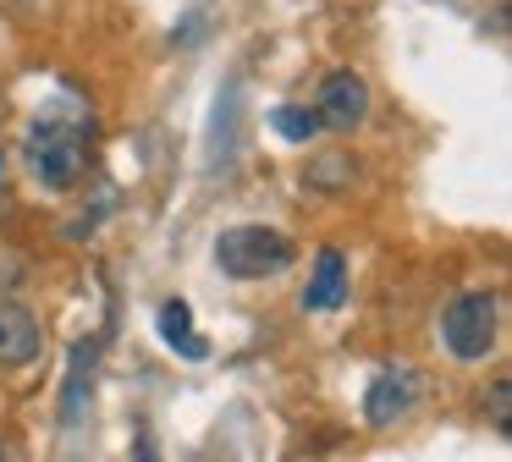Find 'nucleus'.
<instances>
[{
  "label": "nucleus",
  "instance_id": "12",
  "mask_svg": "<svg viewBox=\"0 0 512 462\" xmlns=\"http://www.w3.org/2000/svg\"><path fill=\"white\" fill-rule=\"evenodd\" d=\"M12 193V149H6V138H0V198Z\"/></svg>",
  "mask_w": 512,
  "mask_h": 462
},
{
  "label": "nucleus",
  "instance_id": "6",
  "mask_svg": "<svg viewBox=\"0 0 512 462\" xmlns=\"http://www.w3.org/2000/svg\"><path fill=\"white\" fill-rule=\"evenodd\" d=\"M342 303H347V259H342V248H320L314 253V275L303 286V308L309 314H331Z\"/></svg>",
  "mask_w": 512,
  "mask_h": 462
},
{
  "label": "nucleus",
  "instance_id": "9",
  "mask_svg": "<svg viewBox=\"0 0 512 462\" xmlns=\"http://www.w3.org/2000/svg\"><path fill=\"white\" fill-rule=\"evenodd\" d=\"M353 171H358V165L347 160V154H320V160L303 171V182H309L314 193H342V187L353 182Z\"/></svg>",
  "mask_w": 512,
  "mask_h": 462
},
{
  "label": "nucleus",
  "instance_id": "1",
  "mask_svg": "<svg viewBox=\"0 0 512 462\" xmlns=\"http://www.w3.org/2000/svg\"><path fill=\"white\" fill-rule=\"evenodd\" d=\"M28 171L45 193H72L89 176V127L72 116H39L28 127Z\"/></svg>",
  "mask_w": 512,
  "mask_h": 462
},
{
  "label": "nucleus",
  "instance_id": "5",
  "mask_svg": "<svg viewBox=\"0 0 512 462\" xmlns=\"http://www.w3.org/2000/svg\"><path fill=\"white\" fill-rule=\"evenodd\" d=\"M320 127H336V132H353L358 121L369 116V83L358 72H331L320 83V105H314Z\"/></svg>",
  "mask_w": 512,
  "mask_h": 462
},
{
  "label": "nucleus",
  "instance_id": "4",
  "mask_svg": "<svg viewBox=\"0 0 512 462\" xmlns=\"http://www.w3.org/2000/svg\"><path fill=\"white\" fill-rule=\"evenodd\" d=\"M419 396H424L419 369H408V363H391V369H380L375 380H369V391H364V418H369L375 429H391L397 418H408L413 407H419Z\"/></svg>",
  "mask_w": 512,
  "mask_h": 462
},
{
  "label": "nucleus",
  "instance_id": "7",
  "mask_svg": "<svg viewBox=\"0 0 512 462\" xmlns=\"http://www.w3.org/2000/svg\"><path fill=\"white\" fill-rule=\"evenodd\" d=\"M39 358V319L23 303H0V369H23Z\"/></svg>",
  "mask_w": 512,
  "mask_h": 462
},
{
  "label": "nucleus",
  "instance_id": "11",
  "mask_svg": "<svg viewBox=\"0 0 512 462\" xmlns=\"http://www.w3.org/2000/svg\"><path fill=\"white\" fill-rule=\"evenodd\" d=\"M485 407H490V429H496V435H512V385L507 380L490 385Z\"/></svg>",
  "mask_w": 512,
  "mask_h": 462
},
{
  "label": "nucleus",
  "instance_id": "8",
  "mask_svg": "<svg viewBox=\"0 0 512 462\" xmlns=\"http://www.w3.org/2000/svg\"><path fill=\"white\" fill-rule=\"evenodd\" d=\"M155 325H160V336H166L171 347L182 352V358H204V336H193V308L182 303V297H171V303H160Z\"/></svg>",
  "mask_w": 512,
  "mask_h": 462
},
{
  "label": "nucleus",
  "instance_id": "3",
  "mask_svg": "<svg viewBox=\"0 0 512 462\" xmlns=\"http://www.w3.org/2000/svg\"><path fill=\"white\" fill-rule=\"evenodd\" d=\"M496 319H501V308H496V297H490V292H463L441 314L446 352H452L457 363H479L490 352V341H496Z\"/></svg>",
  "mask_w": 512,
  "mask_h": 462
},
{
  "label": "nucleus",
  "instance_id": "2",
  "mask_svg": "<svg viewBox=\"0 0 512 462\" xmlns=\"http://www.w3.org/2000/svg\"><path fill=\"white\" fill-rule=\"evenodd\" d=\"M215 264L232 281H265V275H281L292 264V237L270 226H232L215 237Z\"/></svg>",
  "mask_w": 512,
  "mask_h": 462
},
{
  "label": "nucleus",
  "instance_id": "10",
  "mask_svg": "<svg viewBox=\"0 0 512 462\" xmlns=\"http://www.w3.org/2000/svg\"><path fill=\"white\" fill-rule=\"evenodd\" d=\"M270 127H276L287 143H309L314 132H320V116H314L309 105H276L270 110Z\"/></svg>",
  "mask_w": 512,
  "mask_h": 462
}]
</instances>
